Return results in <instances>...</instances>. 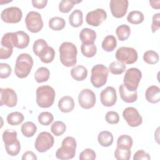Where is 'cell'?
Segmentation results:
<instances>
[{
  "label": "cell",
  "instance_id": "obj_1",
  "mask_svg": "<svg viewBox=\"0 0 160 160\" xmlns=\"http://www.w3.org/2000/svg\"><path fill=\"white\" fill-rule=\"evenodd\" d=\"M59 59L66 67L75 66L77 62L78 49L76 45L71 42H62L59 48Z\"/></svg>",
  "mask_w": 160,
  "mask_h": 160
},
{
  "label": "cell",
  "instance_id": "obj_24",
  "mask_svg": "<svg viewBox=\"0 0 160 160\" xmlns=\"http://www.w3.org/2000/svg\"><path fill=\"white\" fill-rule=\"evenodd\" d=\"M69 22L74 28H78L83 23V14L81 10L75 9L69 16Z\"/></svg>",
  "mask_w": 160,
  "mask_h": 160
},
{
  "label": "cell",
  "instance_id": "obj_34",
  "mask_svg": "<svg viewBox=\"0 0 160 160\" xmlns=\"http://www.w3.org/2000/svg\"><path fill=\"white\" fill-rule=\"evenodd\" d=\"M81 51L83 56L87 58H92L96 55L97 52V48L94 43H82L81 46Z\"/></svg>",
  "mask_w": 160,
  "mask_h": 160
},
{
  "label": "cell",
  "instance_id": "obj_2",
  "mask_svg": "<svg viewBox=\"0 0 160 160\" xmlns=\"http://www.w3.org/2000/svg\"><path fill=\"white\" fill-rule=\"evenodd\" d=\"M36 95L37 104L40 108H48L53 104L56 93L51 86L44 85L37 88Z\"/></svg>",
  "mask_w": 160,
  "mask_h": 160
},
{
  "label": "cell",
  "instance_id": "obj_7",
  "mask_svg": "<svg viewBox=\"0 0 160 160\" xmlns=\"http://www.w3.org/2000/svg\"><path fill=\"white\" fill-rule=\"evenodd\" d=\"M115 56L118 61L127 64L136 62L138 58V54L135 49L124 46L118 49Z\"/></svg>",
  "mask_w": 160,
  "mask_h": 160
},
{
  "label": "cell",
  "instance_id": "obj_13",
  "mask_svg": "<svg viewBox=\"0 0 160 160\" xmlns=\"http://www.w3.org/2000/svg\"><path fill=\"white\" fill-rule=\"evenodd\" d=\"M78 102L81 107L89 109L94 107L96 102L94 92L89 89H82L79 94Z\"/></svg>",
  "mask_w": 160,
  "mask_h": 160
},
{
  "label": "cell",
  "instance_id": "obj_42",
  "mask_svg": "<svg viewBox=\"0 0 160 160\" xmlns=\"http://www.w3.org/2000/svg\"><path fill=\"white\" fill-rule=\"evenodd\" d=\"M54 120V116L52 113L45 111L41 112L38 116L39 122L43 126L49 125Z\"/></svg>",
  "mask_w": 160,
  "mask_h": 160
},
{
  "label": "cell",
  "instance_id": "obj_47",
  "mask_svg": "<svg viewBox=\"0 0 160 160\" xmlns=\"http://www.w3.org/2000/svg\"><path fill=\"white\" fill-rule=\"evenodd\" d=\"M12 72L11 66L7 63L0 64V78L1 79H5L8 78Z\"/></svg>",
  "mask_w": 160,
  "mask_h": 160
},
{
  "label": "cell",
  "instance_id": "obj_52",
  "mask_svg": "<svg viewBox=\"0 0 160 160\" xmlns=\"http://www.w3.org/2000/svg\"><path fill=\"white\" fill-rule=\"evenodd\" d=\"M149 2L152 8L156 9H159L160 8V5H159L160 1L159 0H157V1L151 0L149 1Z\"/></svg>",
  "mask_w": 160,
  "mask_h": 160
},
{
  "label": "cell",
  "instance_id": "obj_15",
  "mask_svg": "<svg viewBox=\"0 0 160 160\" xmlns=\"http://www.w3.org/2000/svg\"><path fill=\"white\" fill-rule=\"evenodd\" d=\"M129 2L128 0H111L109 7L112 15L116 18H121L127 12Z\"/></svg>",
  "mask_w": 160,
  "mask_h": 160
},
{
  "label": "cell",
  "instance_id": "obj_19",
  "mask_svg": "<svg viewBox=\"0 0 160 160\" xmlns=\"http://www.w3.org/2000/svg\"><path fill=\"white\" fill-rule=\"evenodd\" d=\"M145 97L148 102L155 104L160 101V89L158 86L152 85L149 86L146 91Z\"/></svg>",
  "mask_w": 160,
  "mask_h": 160
},
{
  "label": "cell",
  "instance_id": "obj_25",
  "mask_svg": "<svg viewBox=\"0 0 160 160\" xmlns=\"http://www.w3.org/2000/svg\"><path fill=\"white\" fill-rule=\"evenodd\" d=\"M113 135L108 131H103L99 133L98 141L99 144L102 147H109L113 142Z\"/></svg>",
  "mask_w": 160,
  "mask_h": 160
},
{
  "label": "cell",
  "instance_id": "obj_30",
  "mask_svg": "<svg viewBox=\"0 0 160 160\" xmlns=\"http://www.w3.org/2000/svg\"><path fill=\"white\" fill-rule=\"evenodd\" d=\"M17 132L13 129H6L2 133V141L4 146H9L14 144L17 140Z\"/></svg>",
  "mask_w": 160,
  "mask_h": 160
},
{
  "label": "cell",
  "instance_id": "obj_36",
  "mask_svg": "<svg viewBox=\"0 0 160 160\" xmlns=\"http://www.w3.org/2000/svg\"><path fill=\"white\" fill-rule=\"evenodd\" d=\"M131 155V149L117 147L114 151V157L118 160H129Z\"/></svg>",
  "mask_w": 160,
  "mask_h": 160
},
{
  "label": "cell",
  "instance_id": "obj_37",
  "mask_svg": "<svg viewBox=\"0 0 160 160\" xmlns=\"http://www.w3.org/2000/svg\"><path fill=\"white\" fill-rule=\"evenodd\" d=\"M81 1L62 0L59 4V9L62 13L69 12L76 4L81 2Z\"/></svg>",
  "mask_w": 160,
  "mask_h": 160
},
{
  "label": "cell",
  "instance_id": "obj_38",
  "mask_svg": "<svg viewBox=\"0 0 160 160\" xmlns=\"http://www.w3.org/2000/svg\"><path fill=\"white\" fill-rule=\"evenodd\" d=\"M126 69L125 64L119 61H113L109 66V71L115 75L121 74Z\"/></svg>",
  "mask_w": 160,
  "mask_h": 160
},
{
  "label": "cell",
  "instance_id": "obj_17",
  "mask_svg": "<svg viewBox=\"0 0 160 160\" xmlns=\"http://www.w3.org/2000/svg\"><path fill=\"white\" fill-rule=\"evenodd\" d=\"M102 104L106 107H111L115 104L117 100L116 89L112 86H108L100 94Z\"/></svg>",
  "mask_w": 160,
  "mask_h": 160
},
{
  "label": "cell",
  "instance_id": "obj_40",
  "mask_svg": "<svg viewBox=\"0 0 160 160\" xmlns=\"http://www.w3.org/2000/svg\"><path fill=\"white\" fill-rule=\"evenodd\" d=\"M158 54L152 50H148L143 54V60L149 64H155L159 61Z\"/></svg>",
  "mask_w": 160,
  "mask_h": 160
},
{
  "label": "cell",
  "instance_id": "obj_3",
  "mask_svg": "<svg viewBox=\"0 0 160 160\" xmlns=\"http://www.w3.org/2000/svg\"><path fill=\"white\" fill-rule=\"evenodd\" d=\"M32 66L33 59L31 56L27 53H22L16 58L14 73L20 79L25 78L29 74Z\"/></svg>",
  "mask_w": 160,
  "mask_h": 160
},
{
  "label": "cell",
  "instance_id": "obj_31",
  "mask_svg": "<svg viewBox=\"0 0 160 160\" xmlns=\"http://www.w3.org/2000/svg\"><path fill=\"white\" fill-rule=\"evenodd\" d=\"M116 34L119 41H124L128 39L131 34L130 27L126 24H121L117 27Z\"/></svg>",
  "mask_w": 160,
  "mask_h": 160
},
{
  "label": "cell",
  "instance_id": "obj_20",
  "mask_svg": "<svg viewBox=\"0 0 160 160\" xmlns=\"http://www.w3.org/2000/svg\"><path fill=\"white\" fill-rule=\"evenodd\" d=\"M119 92L121 99L127 103H132L137 101V91H129L126 89L124 84H122L119 87Z\"/></svg>",
  "mask_w": 160,
  "mask_h": 160
},
{
  "label": "cell",
  "instance_id": "obj_50",
  "mask_svg": "<svg viewBox=\"0 0 160 160\" xmlns=\"http://www.w3.org/2000/svg\"><path fill=\"white\" fill-rule=\"evenodd\" d=\"M32 6L37 9H42L46 7L48 1L47 0H32L31 1Z\"/></svg>",
  "mask_w": 160,
  "mask_h": 160
},
{
  "label": "cell",
  "instance_id": "obj_6",
  "mask_svg": "<svg viewBox=\"0 0 160 160\" xmlns=\"http://www.w3.org/2000/svg\"><path fill=\"white\" fill-rule=\"evenodd\" d=\"M142 78L141 71L136 68L128 69L124 76L123 82L126 89L129 91L137 90Z\"/></svg>",
  "mask_w": 160,
  "mask_h": 160
},
{
  "label": "cell",
  "instance_id": "obj_16",
  "mask_svg": "<svg viewBox=\"0 0 160 160\" xmlns=\"http://www.w3.org/2000/svg\"><path fill=\"white\" fill-rule=\"evenodd\" d=\"M107 18V13L103 9H96L89 12L86 16V22L92 26H99Z\"/></svg>",
  "mask_w": 160,
  "mask_h": 160
},
{
  "label": "cell",
  "instance_id": "obj_11",
  "mask_svg": "<svg viewBox=\"0 0 160 160\" xmlns=\"http://www.w3.org/2000/svg\"><path fill=\"white\" fill-rule=\"evenodd\" d=\"M13 32L4 34L1 41L0 59H6L10 58L13 51Z\"/></svg>",
  "mask_w": 160,
  "mask_h": 160
},
{
  "label": "cell",
  "instance_id": "obj_49",
  "mask_svg": "<svg viewBox=\"0 0 160 160\" xmlns=\"http://www.w3.org/2000/svg\"><path fill=\"white\" fill-rule=\"evenodd\" d=\"M133 159L134 160H141V159L149 160L151 159V156L147 152L144 151L142 149H140L134 153L133 156Z\"/></svg>",
  "mask_w": 160,
  "mask_h": 160
},
{
  "label": "cell",
  "instance_id": "obj_48",
  "mask_svg": "<svg viewBox=\"0 0 160 160\" xmlns=\"http://www.w3.org/2000/svg\"><path fill=\"white\" fill-rule=\"evenodd\" d=\"M160 28V13L158 12L153 15L151 24V31L152 33L156 32Z\"/></svg>",
  "mask_w": 160,
  "mask_h": 160
},
{
  "label": "cell",
  "instance_id": "obj_35",
  "mask_svg": "<svg viewBox=\"0 0 160 160\" xmlns=\"http://www.w3.org/2000/svg\"><path fill=\"white\" fill-rule=\"evenodd\" d=\"M144 19V14L139 11H131L127 16L128 21L132 24H139L143 22Z\"/></svg>",
  "mask_w": 160,
  "mask_h": 160
},
{
  "label": "cell",
  "instance_id": "obj_9",
  "mask_svg": "<svg viewBox=\"0 0 160 160\" xmlns=\"http://www.w3.org/2000/svg\"><path fill=\"white\" fill-rule=\"evenodd\" d=\"M54 139L52 135L46 131L40 132L36 139L34 147L39 152H44L51 148L54 144Z\"/></svg>",
  "mask_w": 160,
  "mask_h": 160
},
{
  "label": "cell",
  "instance_id": "obj_12",
  "mask_svg": "<svg viewBox=\"0 0 160 160\" xmlns=\"http://www.w3.org/2000/svg\"><path fill=\"white\" fill-rule=\"evenodd\" d=\"M123 118L128 124L132 128L140 126L142 122V118L139 111L133 107H128L122 112Z\"/></svg>",
  "mask_w": 160,
  "mask_h": 160
},
{
  "label": "cell",
  "instance_id": "obj_32",
  "mask_svg": "<svg viewBox=\"0 0 160 160\" xmlns=\"http://www.w3.org/2000/svg\"><path fill=\"white\" fill-rule=\"evenodd\" d=\"M66 26L65 20L60 17L55 16L49 21V27L53 31H61Z\"/></svg>",
  "mask_w": 160,
  "mask_h": 160
},
{
  "label": "cell",
  "instance_id": "obj_27",
  "mask_svg": "<svg viewBox=\"0 0 160 160\" xmlns=\"http://www.w3.org/2000/svg\"><path fill=\"white\" fill-rule=\"evenodd\" d=\"M21 132L27 138L32 137L37 131L36 125L31 121H27L23 123L21 126Z\"/></svg>",
  "mask_w": 160,
  "mask_h": 160
},
{
  "label": "cell",
  "instance_id": "obj_33",
  "mask_svg": "<svg viewBox=\"0 0 160 160\" xmlns=\"http://www.w3.org/2000/svg\"><path fill=\"white\" fill-rule=\"evenodd\" d=\"M24 119V115L21 112L18 111L9 113L6 118L8 123L11 126H17L20 124L22 122Z\"/></svg>",
  "mask_w": 160,
  "mask_h": 160
},
{
  "label": "cell",
  "instance_id": "obj_44",
  "mask_svg": "<svg viewBox=\"0 0 160 160\" xmlns=\"http://www.w3.org/2000/svg\"><path fill=\"white\" fill-rule=\"evenodd\" d=\"M4 147L6 152L11 156H17L21 150V144L18 139L14 144L9 146H4Z\"/></svg>",
  "mask_w": 160,
  "mask_h": 160
},
{
  "label": "cell",
  "instance_id": "obj_39",
  "mask_svg": "<svg viewBox=\"0 0 160 160\" xmlns=\"http://www.w3.org/2000/svg\"><path fill=\"white\" fill-rule=\"evenodd\" d=\"M132 138L127 134L121 135L117 140V147L131 149L132 146Z\"/></svg>",
  "mask_w": 160,
  "mask_h": 160
},
{
  "label": "cell",
  "instance_id": "obj_45",
  "mask_svg": "<svg viewBox=\"0 0 160 160\" xmlns=\"http://www.w3.org/2000/svg\"><path fill=\"white\" fill-rule=\"evenodd\" d=\"M96 157V155L94 151L92 149L87 148L80 153L79 158L80 160H94Z\"/></svg>",
  "mask_w": 160,
  "mask_h": 160
},
{
  "label": "cell",
  "instance_id": "obj_14",
  "mask_svg": "<svg viewBox=\"0 0 160 160\" xmlns=\"http://www.w3.org/2000/svg\"><path fill=\"white\" fill-rule=\"evenodd\" d=\"M18 97L16 92L11 88L0 89V104L13 108L16 106Z\"/></svg>",
  "mask_w": 160,
  "mask_h": 160
},
{
  "label": "cell",
  "instance_id": "obj_43",
  "mask_svg": "<svg viewBox=\"0 0 160 160\" xmlns=\"http://www.w3.org/2000/svg\"><path fill=\"white\" fill-rule=\"evenodd\" d=\"M48 46L47 42L43 39H38L36 40L32 46V50L36 56H39L40 53L43 51V49Z\"/></svg>",
  "mask_w": 160,
  "mask_h": 160
},
{
  "label": "cell",
  "instance_id": "obj_29",
  "mask_svg": "<svg viewBox=\"0 0 160 160\" xmlns=\"http://www.w3.org/2000/svg\"><path fill=\"white\" fill-rule=\"evenodd\" d=\"M50 76L49 70L45 67L39 68L34 73V78L37 82L41 83L47 81Z\"/></svg>",
  "mask_w": 160,
  "mask_h": 160
},
{
  "label": "cell",
  "instance_id": "obj_23",
  "mask_svg": "<svg viewBox=\"0 0 160 160\" xmlns=\"http://www.w3.org/2000/svg\"><path fill=\"white\" fill-rule=\"evenodd\" d=\"M71 75L72 78L76 81H81L87 78L88 70L84 66L82 65H78L74 67L71 70Z\"/></svg>",
  "mask_w": 160,
  "mask_h": 160
},
{
  "label": "cell",
  "instance_id": "obj_46",
  "mask_svg": "<svg viewBox=\"0 0 160 160\" xmlns=\"http://www.w3.org/2000/svg\"><path fill=\"white\" fill-rule=\"evenodd\" d=\"M105 119L109 124H116L119 121V116L118 112L110 111L106 114Z\"/></svg>",
  "mask_w": 160,
  "mask_h": 160
},
{
  "label": "cell",
  "instance_id": "obj_8",
  "mask_svg": "<svg viewBox=\"0 0 160 160\" xmlns=\"http://www.w3.org/2000/svg\"><path fill=\"white\" fill-rule=\"evenodd\" d=\"M25 24L28 31L32 33L39 32L43 28V21L40 13L36 11L29 12L25 18Z\"/></svg>",
  "mask_w": 160,
  "mask_h": 160
},
{
  "label": "cell",
  "instance_id": "obj_51",
  "mask_svg": "<svg viewBox=\"0 0 160 160\" xmlns=\"http://www.w3.org/2000/svg\"><path fill=\"white\" fill-rule=\"evenodd\" d=\"M38 159L36 155L32 151H26L22 156V160H36Z\"/></svg>",
  "mask_w": 160,
  "mask_h": 160
},
{
  "label": "cell",
  "instance_id": "obj_41",
  "mask_svg": "<svg viewBox=\"0 0 160 160\" xmlns=\"http://www.w3.org/2000/svg\"><path fill=\"white\" fill-rule=\"evenodd\" d=\"M66 129V124L61 121H57L52 123L51 127V131L53 134L59 136L63 134Z\"/></svg>",
  "mask_w": 160,
  "mask_h": 160
},
{
  "label": "cell",
  "instance_id": "obj_4",
  "mask_svg": "<svg viewBox=\"0 0 160 160\" xmlns=\"http://www.w3.org/2000/svg\"><path fill=\"white\" fill-rule=\"evenodd\" d=\"M76 141L73 137L65 138L62 140L61 147L56 152V157L59 159H72L76 154Z\"/></svg>",
  "mask_w": 160,
  "mask_h": 160
},
{
  "label": "cell",
  "instance_id": "obj_5",
  "mask_svg": "<svg viewBox=\"0 0 160 160\" xmlns=\"http://www.w3.org/2000/svg\"><path fill=\"white\" fill-rule=\"evenodd\" d=\"M109 69L103 64H98L91 69V82L95 88H99L106 84L108 80Z\"/></svg>",
  "mask_w": 160,
  "mask_h": 160
},
{
  "label": "cell",
  "instance_id": "obj_26",
  "mask_svg": "<svg viewBox=\"0 0 160 160\" xmlns=\"http://www.w3.org/2000/svg\"><path fill=\"white\" fill-rule=\"evenodd\" d=\"M55 56V51L54 49L50 46L46 47L43 51L40 53L39 57L40 60L46 64H48L51 62Z\"/></svg>",
  "mask_w": 160,
  "mask_h": 160
},
{
  "label": "cell",
  "instance_id": "obj_21",
  "mask_svg": "<svg viewBox=\"0 0 160 160\" xmlns=\"http://www.w3.org/2000/svg\"><path fill=\"white\" fill-rule=\"evenodd\" d=\"M58 105L61 112L68 113L73 110L74 108V101L72 97L69 96H65L59 99Z\"/></svg>",
  "mask_w": 160,
  "mask_h": 160
},
{
  "label": "cell",
  "instance_id": "obj_22",
  "mask_svg": "<svg viewBox=\"0 0 160 160\" xmlns=\"http://www.w3.org/2000/svg\"><path fill=\"white\" fill-rule=\"evenodd\" d=\"M79 38L82 43H94L96 39V33L92 29L83 28L79 33Z\"/></svg>",
  "mask_w": 160,
  "mask_h": 160
},
{
  "label": "cell",
  "instance_id": "obj_10",
  "mask_svg": "<svg viewBox=\"0 0 160 160\" xmlns=\"http://www.w3.org/2000/svg\"><path fill=\"white\" fill-rule=\"evenodd\" d=\"M22 17V12L18 7H9L2 11L1 18L6 23L14 24L19 22Z\"/></svg>",
  "mask_w": 160,
  "mask_h": 160
},
{
  "label": "cell",
  "instance_id": "obj_18",
  "mask_svg": "<svg viewBox=\"0 0 160 160\" xmlns=\"http://www.w3.org/2000/svg\"><path fill=\"white\" fill-rule=\"evenodd\" d=\"M29 35L22 31L13 32V44L14 47L16 48L22 49L27 48L29 45Z\"/></svg>",
  "mask_w": 160,
  "mask_h": 160
},
{
  "label": "cell",
  "instance_id": "obj_28",
  "mask_svg": "<svg viewBox=\"0 0 160 160\" xmlns=\"http://www.w3.org/2000/svg\"><path fill=\"white\" fill-rule=\"evenodd\" d=\"M117 46L116 38L112 35H108L104 38L102 42V48L106 52H112Z\"/></svg>",
  "mask_w": 160,
  "mask_h": 160
}]
</instances>
